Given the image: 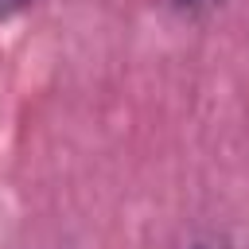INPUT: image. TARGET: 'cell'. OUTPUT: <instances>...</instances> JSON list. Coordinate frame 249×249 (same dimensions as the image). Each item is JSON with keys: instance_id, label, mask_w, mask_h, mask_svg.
<instances>
[{"instance_id": "cell-1", "label": "cell", "mask_w": 249, "mask_h": 249, "mask_svg": "<svg viewBox=\"0 0 249 249\" xmlns=\"http://www.w3.org/2000/svg\"><path fill=\"white\" fill-rule=\"evenodd\" d=\"M23 4H27V0H0V19H4V16H12V12H19Z\"/></svg>"}, {"instance_id": "cell-2", "label": "cell", "mask_w": 249, "mask_h": 249, "mask_svg": "<svg viewBox=\"0 0 249 249\" xmlns=\"http://www.w3.org/2000/svg\"><path fill=\"white\" fill-rule=\"evenodd\" d=\"M183 8H210V4H218V0H179Z\"/></svg>"}, {"instance_id": "cell-3", "label": "cell", "mask_w": 249, "mask_h": 249, "mask_svg": "<svg viewBox=\"0 0 249 249\" xmlns=\"http://www.w3.org/2000/svg\"><path fill=\"white\" fill-rule=\"evenodd\" d=\"M198 249H202V245H198Z\"/></svg>"}]
</instances>
